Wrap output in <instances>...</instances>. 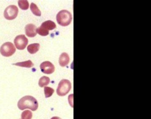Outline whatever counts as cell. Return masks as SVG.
I'll return each instance as SVG.
<instances>
[{
	"label": "cell",
	"instance_id": "6da1fadb",
	"mask_svg": "<svg viewBox=\"0 0 151 119\" xmlns=\"http://www.w3.org/2000/svg\"><path fill=\"white\" fill-rule=\"evenodd\" d=\"M17 106L20 110H24L28 108L35 111L38 107V103L34 97L26 96L19 100Z\"/></svg>",
	"mask_w": 151,
	"mask_h": 119
},
{
	"label": "cell",
	"instance_id": "7a4b0ae2",
	"mask_svg": "<svg viewBox=\"0 0 151 119\" xmlns=\"http://www.w3.org/2000/svg\"><path fill=\"white\" fill-rule=\"evenodd\" d=\"M56 20L59 25L63 26H66L71 23L72 20V15L68 11L63 10L57 14Z\"/></svg>",
	"mask_w": 151,
	"mask_h": 119
},
{
	"label": "cell",
	"instance_id": "3957f363",
	"mask_svg": "<svg viewBox=\"0 0 151 119\" xmlns=\"http://www.w3.org/2000/svg\"><path fill=\"white\" fill-rule=\"evenodd\" d=\"M55 22L51 20H47L42 23L41 25L37 29V33L42 36H46L49 34V30H52L56 28Z\"/></svg>",
	"mask_w": 151,
	"mask_h": 119
},
{
	"label": "cell",
	"instance_id": "277c9868",
	"mask_svg": "<svg viewBox=\"0 0 151 119\" xmlns=\"http://www.w3.org/2000/svg\"><path fill=\"white\" fill-rule=\"evenodd\" d=\"M71 88V84L68 80H62L58 85L57 93L59 96H64L67 95Z\"/></svg>",
	"mask_w": 151,
	"mask_h": 119
},
{
	"label": "cell",
	"instance_id": "5b68a950",
	"mask_svg": "<svg viewBox=\"0 0 151 119\" xmlns=\"http://www.w3.org/2000/svg\"><path fill=\"white\" fill-rule=\"evenodd\" d=\"M16 48L12 43L7 42L2 44L0 48V52L4 57H9L15 52Z\"/></svg>",
	"mask_w": 151,
	"mask_h": 119
},
{
	"label": "cell",
	"instance_id": "8992f818",
	"mask_svg": "<svg viewBox=\"0 0 151 119\" xmlns=\"http://www.w3.org/2000/svg\"><path fill=\"white\" fill-rule=\"evenodd\" d=\"M18 12L17 6L14 5H9L6 8L4 11V17L8 20H12L17 17Z\"/></svg>",
	"mask_w": 151,
	"mask_h": 119
},
{
	"label": "cell",
	"instance_id": "52a82bcc",
	"mask_svg": "<svg viewBox=\"0 0 151 119\" xmlns=\"http://www.w3.org/2000/svg\"><path fill=\"white\" fill-rule=\"evenodd\" d=\"M16 47L19 50H24L28 44V39L24 35L17 36L14 41Z\"/></svg>",
	"mask_w": 151,
	"mask_h": 119
},
{
	"label": "cell",
	"instance_id": "ba28073f",
	"mask_svg": "<svg viewBox=\"0 0 151 119\" xmlns=\"http://www.w3.org/2000/svg\"><path fill=\"white\" fill-rule=\"evenodd\" d=\"M40 68L42 73L47 74L52 73L55 71V66L51 62L46 61L41 63Z\"/></svg>",
	"mask_w": 151,
	"mask_h": 119
},
{
	"label": "cell",
	"instance_id": "9c48e42d",
	"mask_svg": "<svg viewBox=\"0 0 151 119\" xmlns=\"http://www.w3.org/2000/svg\"><path fill=\"white\" fill-rule=\"evenodd\" d=\"M37 27L32 24H29L26 25L25 27V33L29 37H33L37 34Z\"/></svg>",
	"mask_w": 151,
	"mask_h": 119
},
{
	"label": "cell",
	"instance_id": "30bf717a",
	"mask_svg": "<svg viewBox=\"0 0 151 119\" xmlns=\"http://www.w3.org/2000/svg\"><path fill=\"white\" fill-rule=\"evenodd\" d=\"M70 61V58L67 53L64 52L60 56L59 59V63L61 66L65 67L68 64Z\"/></svg>",
	"mask_w": 151,
	"mask_h": 119
},
{
	"label": "cell",
	"instance_id": "8fae6325",
	"mask_svg": "<svg viewBox=\"0 0 151 119\" xmlns=\"http://www.w3.org/2000/svg\"><path fill=\"white\" fill-rule=\"evenodd\" d=\"M40 45L38 43H34L29 44L27 47V50L30 53L35 54L38 51Z\"/></svg>",
	"mask_w": 151,
	"mask_h": 119
},
{
	"label": "cell",
	"instance_id": "7c38bea8",
	"mask_svg": "<svg viewBox=\"0 0 151 119\" xmlns=\"http://www.w3.org/2000/svg\"><path fill=\"white\" fill-rule=\"evenodd\" d=\"M13 65H15L17 66L22 67H28V68L32 67L34 66V64L30 60L24 61V62H18L15 64H13Z\"/></svg>",
	"mask_w": 151,
	"mask_h": 119
},
{
	"label": "cell",
	"instance_id": "4fadbf2b",
	"mask_svg": "<svg viewBox=\"0 0 151 119\" xmlns=\"http://www.w3.org/2000/svg\"><path fill=\"white\" fill-rule=\"evenodd\" d=\"M50 82V78L47 76H43L40 79L39 85L40 87H43L49 84Z\"/></svg>",
	"mask_w": 151,
	"mask_h": 119
},
{
	"label": "cell",
	"instance_id": "5bb4252c",
	"mask_svg": "<svg viewBox=\"0 0 151 119\" xmlns=\"http://www.w3.org/2000/svg\"><path fill=\"white\" fill-rule=\"evenodd\" d=\"M30 9L31 10L34 15L39 16V17H40L41 16V11L39 9H38L37 6L35 4L33 3H32L31 4Z\"/></svg>",
	"mask_w": 151,
	"mask_h": 119
},
{
	"label": "cell",
	"instance_id": "9a60e30c",
	"mask_svg": "<svg viewBox=\"0 0 151 119\" xmlns=\"http://www.w3.org/2000/svg\"><path fill=\"white\" fill-rule=\"evenodd\" d=\"M18 4L19 7L22 9L24 10H27L29 8V3L26 0L19 1L18 2Z\"/></svg>",
	"mask_w": 151,
	"mask_h": 119
},
{
	"label": "cell",
	"instance_id": "2e32d148",
	"mask_svg": "<svg viewBox=\"0 0 151 119\" xmlns=\"http://www.w3.org/2000/svg\"><path fill=\"white\" fill-rule=\"evenodd\" d=\"M44 91L46 98L50 97L54 92V90L49 87H45Z\"/></svg>",
	"mask_w": 151,
	"mask_h": 119
},
{
	"label": "cell",
	"instance_id": "e0dca14e",
	"mask_svg": "<svg viewBox=\"0 0 151 119\" xmlns=\"http://www.w3.org/2000/svg\"><path fill=\"white\" fill-rule=\"evenodd\" d=\"M32 117V112L29 110H25L22 114V119H31Z\"/></svg>",
	"mask_w": 151,
	"mask_h": 119
},
{
	"label": "cell",
	"instance_id": "ac0fdd59",
	"mask_svg": "<svg viewBox=\"0 0 151 119\" xmlns=\"http://www.w3.org/2000/svg\"><path fill=\"white\" fill-rule=\"evenodd\" d=\"M51 119H61V118H59V117H52V118H51Z\"/></svg>",
	"mask_w": 151,
	"mask_h": 119
}]
</instances>
